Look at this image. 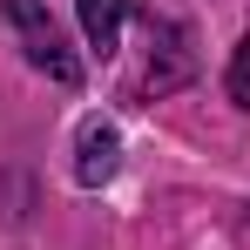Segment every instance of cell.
Segmentation results:
<instances>
[{
  "instance_id": "2",
  "label": "cell",
  "mask_w": 250,
  "mask_h": 250,
  "mask_svg": "<svg viewBox=\"0 0 250 250\" xmlns=\"http://www.w3.org/2000/svg\"><path fill=\"white\" fill-rule=\"evenodd\" d=\"M196 75V54H189V27L183 21H156L149 27V68H142V95H169Z\"/></svg>"
},
{
  "instance_id": "1",
  "label": "cell",
  "mask_w": 250,
  "mask_h": 250,
  "mask_svg": "<svg viewBox=\"0 0 250 250\" xmlns=\"http://www.w3.org/2000/svg\"><path fill=\"white\" fill-rule=\"evenodd\" d=\"M0 27L21 41V54L41 68L47 82H61V88L82 82V61L68 54V41H61V27H54V14H47L41 0H0Z\"/></svg>"
},
{
  "instance_id": "4",
  "label": "cell",
  "mask_w": 250,
  "mask_h": 250,
  "mask_svg": "<svg viewBox=\"0 0 250 250\" xmlns=\"http://www.w3.org/2000/svg\"><path fill=\"white\" fill-rule=\"evenodd\" d=\"M122 21H128V0H82V34H88L95 54H115Z\"/></svg>"
},
{
  "instance_id": "3",
  "label": "cell",
  "mask_w": 250,
  "mask_h": 250,
  "mask_svg": "<svg viewBox=\"0 0 250 250\" xmlns=\"http://www.w3.org/2000/svg\"><path fill=\"white\" fill-rule=\"evenodd\" d=\"M115 169H122V135H115V122L88 115L82 135H75V183H82V189H102Z\"/></svg>"
},
{
  "instance_id": "5",
  "label": "cell",
  "mask_w": 250,
  "mask_h": 250,
  "mask_svg": "<svg viewBox=\"0 0 250 250\" xmlns=\"http://www.w3.org/2000/svg\"><path fill=\"white\" fill-rule=\"evenodd\" d=\"M230 95L250 102V41H237V61H230Z\"/></svg>"
}]
</instances>
